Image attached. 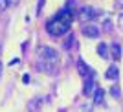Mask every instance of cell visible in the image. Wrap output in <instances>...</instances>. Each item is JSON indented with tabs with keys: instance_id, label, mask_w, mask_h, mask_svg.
<instances>
[{
	"instance_id": "cell-1",
	"label": "cell",
	"mask_w": 123,
	"mask_h": 112,
	"mask_svg": "<svg viewBox=\"0 0 123 112\" xmlns=\"http://www.w3.org/2000/svg\"><path fill=\"white\" fill-rule=\"evenodd\" d=\"M70 26H72V22H66V20H62L61 17H55L46 24V31L53 37H62L64 33H68Z\"/></svg>"
},
{
	"instance_id": "cell-2",
	"label": "cell",
	"mask_w": 123,
	"mask_h": 112,
	"mask_svg": "<svg viewBox=\"0 0 123 112\" xmlns=\"http://www.w3.org/2000/svg\"><path fill=\"white\" fill-rule=\"evenodd\" d=\"M98 15H99V11L96 7H92V6H85V7L79 9V19L83 22H92Z\"/></svg>"
},
{
	"instance_id": "cell-3",
	"label": "cell",
	"mask_w": 123,
	"mask_h": 112,
	"mask_svg": "<svg viewBox=\"0 0 123 112\" xmlns=\"http://www.w3.org/2000/svg\"><path fill=\"white\" fill-rule=\"evenodd\" d=\"M39 57H41V59H46V61H55L57 62L59 51L50 48V46H42V48H39Z\"/></svg>"
},
{
	"instance_id": "cell-4",
	"label": "cell",
	"mask_w": 123,
	"mask_h": 112,
	"mask_svg": "<svg viewBox=\"0 0 123 112\" xmlns=\"http://www.w3.org/2000/svg\"><path fill=\"white\" fill-rule=\"evenodd\" d=\"M37 70L44 72V74H55L57 72V64L55 61H46V59H41L37 62Z\"/></svg>"
},
{
	"instance_id": "cell-5",
	"label": "cell",
	"mask_w": 123,
	"mask_h": 112,
	"mask_svg": "<svg viewBox=\"0 0 123 112\" xmlns=\"http://www.w3.org/2000/svg\"><path fill=\"white\" fill-rule=\"evenodd\" d=\"M81 31H83V35H85V37H88V39H98V37H99V33H101L98 26H96V24H90V22L83 26V30H81Z\"/></svg>"
},
{
	"instance_id": "cell-6",
	"label": "cell",
	"mask_w": 123,
	"mask_h": 112,
	"mask_svg": "<svg viewBox=\"0 0 123 112\" xmlns=\"http://www.w3.org/2000/svg\"><path fill=\"white\" fill-rule=\"evenodd\" d=\"M94 88H96V81H94V75L85 77V88H83L85 96H86V97H90V96L94 94Z\"/></svg>"
},
{
	"instance_id": "cell-7",
	"label": "cell",
	"mask_w": 123,
	"mask_h": 112,
	"mask_svg": "<svg viewBox=\"0 0 123 112\" xmlns=\"http://www.w3.org/2000/svg\"><path fill=\"white\" fill-rule=\"evenodd\" d=\"M77 72H79L83 77H90V75H94V72L90 70V66H88V64L83 61V59H79V61H77Z\"/></svg>"
},
{
	"instance_id": "cell-8",
	"label": "cell",
	"mask_w": 123,
	"mask_h": 112,
	"mask_svg": "<svg viewBox=\"0 0 123 112\" xmlns=\"http://www.w3.org/2000/svg\"><path fill=\"white\" fill-rule=\"evenodd\" d=\"M105 77H107V79H112V81H116V79L119 77V70H118V66H116V64L108 66V70L105 72Z\"/></svg>"
},
{
	"instance_id": "cell-9",
	"label": "cell",
	"mask_w": 123,
	"mask_h": 112,
	"mask_svg": "<svg viewBox=\"0 0 123 112\" xmlns=\"http://www.w3.org/2000/svg\"><path fill=\"white\" fill-rule=\"evenodd\" d=\"M92 96H94V105H101L103 99H105V90L103 88H96V92Z\"/></svg>"
},
{
	"instance_id": "cell-10",
	"label": "cell",
	"mask_w": 123,
	"mask_h": 112,
	"mask_svg": "<svg viewBox=\"0 0 123 112\" xmlns=\"http://www.w3.org/2000/svg\"><path fill=\"white\" fill-rule=\"evenodd\" d=\"M98 55L103 57V59H107V57H108V46L105 44V42H101V44L98 46Z\"/></svg>"
},
{
	"instance_id": "cell-11",
	"label": "cell",
	"mask_w": 123,
	"mask_h": 112,
	"mask_svg": "<svg viewBox=\"0 0 123 112\" xmlns=\"http://www.w3.org/2000/svg\"><path fill=\"white\" fill-rule=\"evenodd\" d=\"M110 50H112L110 55H112L116 61H119V59H121V48H119V44H112V46H110Z\"/></svg>"
},
{
	"instance_id": "cell-12",
	"label": "cell",
	"mask_w": 123,
	"mask_h": 112,
	"mask_svg": "<svg viewBox=\"0 0 123 112\" xmlns=\"http://www.w3.org/2000/svg\"><path fill=\"white\" fill-rule=\"evenodd\" d=\"M42 103H44V99H35V101H31V103H30V108H33V110H35V108L41 107Z\"/></svg>"
},
{
	"instance_id": "cell-13",
	"label": "cell",
	"mask_w": 123,
	"mask_h": 112,
	"mask_svg": "<svg viewBox=\"0 0 123 112\" xmlns=\"http://www.w3.org/2000/svg\"><path fill=\"white\" fill-rule=\"evenodd\" d=\"M110 94H112L116 99H119V96H121V92H119V87H116V85H114V87L110 88Z\"/></svg>"
},
{
	"instance_id": "cell-14",
	"label": "cell",
	"mask_w": 123,
	"mask_h": 112,
	"mask_svg": "<svg viewBox=\"0 0 123 112\" xmlns=\"http://www.w3.org/2000/svg\"><path fill=\"white\" fill-rule=\"evenodd\" d=\"M9 6H7V0H0V11H4V9H7Z\"/></svg>"
},
{
	"instance_id": "cell-15",
	"label": "cell",
	"mask_w": 123,
	"mask_h": 112,
	"mask_svg": "<svg viewBox=\"0 0 123 112\" xmlns=\"http://www.w3.org/2000/svg\"><path fill=\"white\" fill-rule=\"evenodd\" d=\"M112 28V24H110V20H105V30H110Z\"/></svg>"
},
{
	"instance_id": "cell-16",
	"label": "cell",
	"mask_w": 123,
	"mask_h": 112,
	"mask_svg": "<svg viewBox=\"0 0 123 112\" xmlns=\"http://www.w3.org/2000/svg\"><path fill=\"white\" fill-rule=\"evenodd\" d=\"M13 4H18V0H7V6H13Z\"/></svg>"
},
{
	"instance_id": "cell-17",
	"label": "cell",
	"mask_w": 123,
	"mask_h": 112,
	"mask_svg": "<svg viewBox=\"0 0 123 112\" xmlns=\"http://www.w3.org/2000/svg\"><path fill=\"white\" fill-rule=\"evenodd\" d=\"M22 79H24V83H30V81H31V77H30V75H24Z\"/></svg>"
}]
</instances>
